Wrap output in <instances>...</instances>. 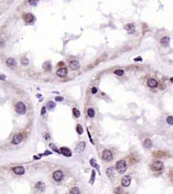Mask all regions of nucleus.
<instances>
[{"label": "nucleus", "mask_w": 173, "mask_h": 194, "mask_svg": "<svg viewBox=\"0 0 173 194\" xmlns=\"http://www.w3.org/2000/svg\"><path fill=\"white\" fill-rule=\"evenodd\" d=\"M127 168V165L126 161L121 160L116 162V169L118 173L122 174L125 173Z\"/></svg>", "instance_id": "nucleus-1"}, {"label": "nucleus", "mask_w": 173, "mask_h": 194, "mask_svg": "<svg viewBox=\"0 0 173 194\" xmlns=\"http://www.w3.org/2000/svg\"><path fill=\"white\" fill-rule=\"evenodd\" d=\"M164 168V164L160 161H155L153 162L151 165V169L155 171H159L163 170Z\"/></svg>", "instance_id": "nucleus-2"}, {"label": "nucleus", "mask_w": 173, "mask_h": 194, "mask_svg": "<svg viewBox=\"0 0 173 194\" xmlns=\"http://www.w3.org/2000/svg\"><path fill=\"white\" fill-rule=\"evenodd\" d=\"M102 159L105 161L109 162L112 160L113 155L112 152L108 149H104L102 152Z\"/></svg>", "instance_id": "nucleus-3"}, {"label": "nucleus", "mask_w": 173, "mask_h": 194, "mask_svg": "<svg viewBox=\"0 0 173 194\" xmlns=\"http://www.w3.org/2000/svg\"><path fill=\"white\" fill-rule=\"evenodd\" d=\"M16 111L20 114H24L26 112V106L21 102H19L15 105Z\"/></svg>", "instance_id": "nucleus-4"}, {"label": "nucleus", "mask_w": 173, "mask_h": 194, "mask_svg": "<svg viewBox=\"0 0 173 194\" xmlns=\"http://www.w3.org/2000/svg\"><path fill=\"white\" fill-rule=\"evenodd\" d=\"M53 179L57 182H60L62 181L64 177L63 172L61 170H56L53 174Z\"/></svg>", "instance_id": "nucleus-5"}, {"label": "nucleus", "mask_w": 173, "mask_h": 194, "mask_svg": "<svg viewBox=\"0 0 173 194\" xmlns=\"http://www.w3.org/2000/svg\"><path fill=\"white\" fill-rule=\"evenodd\" d=\"M6 64L7 66L10 68L11 69H14V68H15L17 65L16 61L12 58L7 59L6 61Z\"/></svg>", "instance_id": "nucleus-6"}, {"label": "nucleus", "mask_w": 173, "mask_h": 194, "mask_svg": "<svg viewBox=\"0 0 173 194\" xmlns=\"http://www.w3.org/2000/svg\"><path fill=\"white\" fill-rule=\"evenodd\" d=\"M131 182V178L129 176H124L122 179V185L125 187H127L130 185Z\"/></svg>", "instance_id": "nucleus-7"}, {"label": "nucleus", "mask_w": 173, "mask_h": 194, "mask_svg": "<svg viewBox=\"0 0 173 194\" xmlns=\"http://www.w3.org/2000/svg\"><path fill=\"white\" fill-rule=\"evenodd\" d=\"M23 139V136L21 134H17L15 135L12 139V142L13 144H19Z\"/></svg>", "instance_id": "nucleus-8"}, {"label": "nucleus", "mask_w": 173, "mask_h": 194, "mask_svg": "<svg viewBox=\"0 0 173 194\" xmlns=\"http://www.w3.org/2000/svg\"><path fill=\"white\" fill-rule=\"evenodd\" d=\"M80 63L77 60L71 61L69 63V67L73 70H77L80 68Z\"/></svg>", "instance_id": "nucleus-9"}, {"label": "nucleus", "mask_w": 173, "mask_h": 194, "mask_svg": "<svg viewBox=\"0 0 173 194\" xmlns=\"http://www.w3.org/2000/svg\"><path fill=\"white\" fill-rule=\"evenodd\" d=\"M61 153L64 156L69 157L72 156V153L70 150L68 148L66 147H61L60 148Z\"/></svg>", "instance_id": "nucleus-10"}, {"label": "nucleus", "mask_w": 173, "mask_h": 194, "mask_svg": "<svg viewBox=\"0 0 173 194\" xmlns=\"http://www.w3.org/2000/svg\"><path fill=\"white\" fill-rule=\"evenodd\" d=\"M86 143L84 141L79 143L76 148V151L77 153H82L85 149Z\"/></svg>", "instance_id": "nucleus-11"}, {"label": "nucleus", "mask_w": 173, "mask_h": 194, "mask_svg": "<svg viewBox=\"0 0 173 194\" xmlns=\"http://www.w3.org/2000/svg\"><path fill=\"white\" fill-rule=\"evenodd\" d=\"M13 171L14 173L17 175H22L25 172L24 168L22 166L14 167L13 168Z\"/></svg>", "instance_id": "nucleus-12"}, {"label": "nucleus", "mask_w": 173, "mask_h": 194, "mask_svg": "<svg viewBox=\"0 0 173 194\" xmlns=\"http://www.w3.org/2000/svg\"><path fill=\"white\" fill-rule=\"evenodd\" d=\"M23 19L26 22L31 23L33 21L34 17L33 15L31 13H26L23 15Z\"/></svg>", "instance_id": "nucleus-13"}, {"label": "nucleus", "mask_w": 173, "mask_h": 194, "mask_svg": "<svg viewBox=\"0 0 173 194\" xmlns=\"http://www.w3.org/2000/svg\"><path fill=\"white\" fill-rule=\"evenodd\" d=\"M67 73V70L66 68H60L58 69L57 72H56V74L58 76V77H64L66 76Z\"/></svg>", "instance_id": "nucleus-14"}, {"label": "nucleus", "mask_w": 173, "mask_h": 194, "mask_svg": "<svg viewBox=\"0 0 173 194\" xmlns=\"http://www.w3.org/2000/svg\"><path fill=\"white\" fill-rule=\"evenodd\" d=\"M158 83L155 79L153 78H149L147 81V85L150 87L155 88L157 86Z\"/></svg>", "instance_id": "nucleus-15"}, {"label": "nucleus", "mask_w": 173, "mask_h": 194, "mask_svg": "<svg viewBox=\"0 0 173 194\" xmlns=\"http://www.w3.org/2000/svg\"><path fill=\"white\" fill-rule=\"evenodd\" d=\"M90 164L91 165V166L93 167H94V168H95L96 169H97V170L98 171V172L100 174L99 165L97 164L96 160L94 159H92L91 160H90Z\"/></svg>", "instance_id": "nucleus-16"}, {"label": "nucleus", "mask_w": 173, "mask_h": 194, "mask_svg": "<svg viewBox=\"0 0 173 194\" xmlns=\"http://www.w3.org/2000/svg\"><path fill=\"white\" fill-rule=\"evenodd\" d=\"M106 174L107 176L109 178H111L114 176V170L113 167H109L106 171Z\"/></svg>", "instance_id": "nucleus-17"}, {"label": "nucleus", "mask_w": 173, "mask_h": 194, "mask_svg": "<svg viewBox=\"0 0 173 194\" xmlns=\"http://www.w3.org/2000/svg\"><path fill=\"white\" fill-rule=\"evenodd\" d=\"M36 188L41 191H43L45 189V185L42 182L39 181L36 185Z\"/></svg>", "instance_id": "nucleus-18"}, {"label": "nucleus", "mask_w": 173, "mask_h": 194, "mask_svg": "<svg viewBox=\"0 0 173 194\" xmlns=\"http://www.w3.org/2000/svg\"><path fill=\"white\" fill-rule=\"evenodd\" d=\"M126 29L129 33H133L135 32V27L133 24H128L127 25Z\"/></svg>", "instance_id": "nucleus-19"}, {"label": "nucleus", "mask_w": 173, "mask_h": 194, "mask_svg": "<svg viewBox=\"0 0 173 194\" xmlns=\"http://www.w3.org/2000/svg\"><path fill=\"white\" fill-rule=\"evenodd\" d=\"M170 39L168 37L164 36L161 39L160 43L161 44H162L164 45H167L168 44L169 42H170Z\"/></svg>", "instance_id": "nucleus-20"}, {"label": "nucleus", "mask_w": 173, "mask_h": 194, "mask_svg": "<svg viewBox=\"0 0 173 194\" xmlns=\"http://www.w3.org/2000/svg\"><path fill=\"white\" fill-rule=\"evenodd\" d=\"M152 145V142L149 139H146L144 141L143 146H144V147L146 148H149L151 147Z\"/></svg>", "instance_id": "nucleus-21"}, {"label": "nucleus", "mask_w": 173, "mask_h": 194, "mask_svg": "<svg viewBox=\"0 0 173 194\" xmlns=\"http://www.w3.org/2000/svg\"><path fill=\"white\" fill-rule=\"evenodd\" d=\"M95 177H96V172L94 170H93L91 176V177H90V179L89 180V182L90 184L92 185L94 184V181L95 180Z\"/></svg>", "instance_id": "nucleus-22"}, {"label": "nucleus", "mask_w": 173, "mask_h": 194, "mask_svg": "<svg viewBox=\"0 0 173 194\" xmlns=\"http://www.w3.org/2000/svg\"><path fill=\"white\" fill-rule=\"evenodd\" d=\"M70 194H81L80 189L78 187H73L70 189Z\"/></svg>", "instance_id": "nucleus-23"}, {"label": "nucleus", "mask_w": 173, "mask_h": 194, "mask_svg": "<svg viewBox=\"0 0 173 194\" xmlns=\"http://www.w3.org/2000/svg\"><path fill=\"white\" fill-rule=\"evenodd\" d=\"M43 68H44V69L46 70V71H49L51 70V65L49 62H45L44 63L43 65Z\"/></svg>", "instance_id": "nucleus-24"}, {"label": "nucleus", "mask_w": 173, "mask_h": 194, "mask_svg": "<svg viewBox=\"0 0 173 194\" xmlns=\"http://www.w3.org/2000/svg\"><path fill=\"white\" fill-rule=\"evenodd\" d=\"M77 131L79 135H82L84 132L83 127L81 124H78L77 126Z\"/></svg>", "instance_id": "nucleus-25"}, {"label": "nucleus", "mask_w": 173, "mask_h": 194, "mask_svg": "<svg viewBox=\"0 0 173 194\" xmlns=\"http://www.w3.org/2000/svg\"><path fill=\"white\" fill-rule=\"evenodd\" d=\"M88 115L91 118H93L95 116V111L92 108H89L87 111Z\"/></svg>", "instance_id": "nucleus-26"}, {"label": "nucleus", "mask_w": 173, "mask_h": 194, "mask_svg": "<svg viewBox=\"0 0 173 194\" xmlns=\"http://www.w3.org/2000/svg\"><path fill=\"white\" fill-rule=\"evenodd\" d=\"M73 112L74 116L77 118H79L81 116V112L77 108H73Z\"/></svg>", "instance_id": "nucleus-27"}, {"label": "nucleus", "mask_w": 173, "mask_h": 194, "mask_svg": "<svg viewBox=\"0 0 173 194\" xmlns=\"http://www.w3.org/2000/svg\"><path fill=\"white\" fill-rule=\"evenodd\" d=\"M49 146H50V147H51V148L54 151L56 152H57V153L59 154H61V152L59 150V149H58V148L55 146V144H49Z\"/></svg>", "instance_id": "nucleus-28"}, {"label": "nucleus", "mask_w": 173, "mask_h": 194, "mask_svg": "<svg viewBox=\"0 0 173 194\" xmlns=\"http://www.w3.org/2000/svg\"><path fill=\"white\" fill-rule=\"evenodd\" d=\"M56 106V104L53 101H50L47 104V107L49 109H52L55 107Z\"/></svg>", "instance_id": "nucleus-29"}, {"label": "nucleus", "mask_w": 173, "mask_h": 194, "mask_svg": "<svg viewBox=\"0 0 173 194\" xmlns=\"http://www.w3.org/2000/svg\"><path fill=\"white\" fill-rule=\"evenodd\" d=\"M21 63L22 64H23V65H27L29 64V61L25 57H23L21 58Z\"/></svg>", "instance_id": "nucleus-30"}, {"label": "nucleus", "mask_w": 173, "mask_h": 194, "mask_svg": "<svg viewBox=\"0 0 173 194\" xmlns=\"http://www.w3.org/2000/svg\"><path fill=\"white\" fill-rule=\"evenodd\" d=\"M167 121L169 125L173 124V116H170L168 117L167 118Z\"/></svg>", "instance_id": "nucleus-31"}, {"label": "nucleus", "mask_w": 173, "mask_h": 194, "mask_svg": "<svg viewBox=\"0 0 173 194\" xmlns=\"http://www.w3.org/2000/svg\"><path fill=\"white\" fill-rule=\"evenodd\" d=\"M123 70H121V69H118V70H116L114 71V74H116L118 76H122L123 74Z\"/></svg>", "instance_id": "nucleus-32"}, {"label": "nucleus", "mask_w": 173, "mask_h": 194, "mask_svg": "<svg viewBox=\"0 0 173 194\" xmlns=\"http://www.w3.org/2000/svg\"><path fill=\"white\" fill-rule=\"evenodd\" d=\"M115 192L116 194H122V189L120 188H118L115 189Z\"/></svg>", "instance_id": "nucleus-33"}, {"label": "nucleus", "mask_w": 173, "mask_h": 194, "mask_svg": "<svg viewBox=\"0 0 173 194\" xmlns=\"http://www.w3.org/2000/svg\"><path fill=\"white\" fill-rule=\"evenodd\" d=\"M63 98L61 96L56 97L55 98V100L57 102H61L63 101Z\"/></svg>", "instance_id": "nucleus-34"}, {"label": "nucleus", "mask_w": 173, "mask_h": 194, "mask_svg": "<svg viewBox=\"0 0 173 194\" xmlns=\"http://www.w3.org/2000/svg\"><path fill=\"white\" fill-rule=\"evenodd\" d=\"M97 92V89L96 87H93V88L92 89V93L93 94H95Z\"/></svg>", "instance_id": "nucleus-35"}, {"label": "nucleus", "mask_w": 173, "mask_h": 194, "mask_svg": "<svg viewBox=\"0 0 173 194\" xmlns=\"http://www.w3.org/2000/svg\"><path fill=\"white\" fill-rule=\"evenodd\" d=\"M6 78V76L4 74H0V79L2 80V81H4V80H5Z\"/></svg>", "instance_id": "nucleus-36"}, {"label": "nucleus", "mask_w": 173, "mask_h": 194, "mask_svg": "<svg viewBox=\"0 0 173 194\" xmlns=\"http://www.w3.org/2000/svg\"><path fill=\"white\" fill-rule=\"evenodd\" d=\"M46 108H45V107H43L42 109V110H41V114L43 115L44 114L46 113Z\"/></svg>", "instance_id": "nucleus-37"}, {"label": "nucleus", "mask_w": 173, "mask_h": 194, "mask_svg": "<svg viewBox=\"0 0 173 194\" xmlns=\"http://www.w3.org/2000/svg\"><path fill=\"white\" fill-rule=\"evenodd\" d=\"M88 135H89V138H90V142H91L92 143V144H94V142H93V139H92V138H91V136L90 135V132H89V131L88 130Z\"/></svg>", "instance_id": "nucleus-38"}, {"label": "nucleus", "mask_w": 173, "mask_h": 194, "mask_svg": "<svg viewBox=\"0 0 173 194\" xmlns=\"http://www.w3.org/2000/svg\"><path fill=\"white\" fill-rule=\"evenodd\" d=\"M134 60L135 61H141L142 60V59L140 57H138L134 59Z\"/></svg>", "instance_id": "nucleus-39"}, {"label": "nucleus", "mask_w": 173, "mask_h": 194, "mask_svg": "<svg viewBox=\"0 0 173 194\" xmlns=\"http://www.w3.org/2000/svg\"><path fill=\"white\" fill-rule=\"evenodd\" d=\"M50 139V135H49V134H48V133H47V134H46V136H45V139H46V140H49Z\"/></svg>", "instance_id": "nucleus-40"}, {"label": "nucleus", "mask_w": 173, "mask_h": 194, "mask_svg": "<svg viewBox=\"0 0 173 194\" xmlns=\"http://www.w3.org/2000/svg\"><path fill=\"white\" fill-rule=\"evenodd\" d=\"M29 3L30 4V5H34L35 4H36V1H29Z\"/></svg>", "instance_id": "nucleus-41"}, {"label": "nucleus", "mask_w": 173, "mask_h": 194, "mask_svg": "<svg viewBox=\"0 0 173 194\" xmlns=\"http://www.w3.org/2000/svg\"><path fill=\"white\" fill-rule=\"evenodd\" d=\"M170 81H171L172 83H173V77H172V78L170 79Z\"/></svg>", "instance_id": "nucleus-42"}]
</instances>
